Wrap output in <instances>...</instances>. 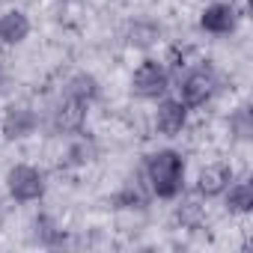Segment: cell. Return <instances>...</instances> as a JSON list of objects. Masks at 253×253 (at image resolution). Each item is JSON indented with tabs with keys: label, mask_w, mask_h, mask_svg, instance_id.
<instances>
[{
	"label": "cell",
	"mask_w": 253,
	"mask_h": 253,
	"mask_svg": "<svg viewBox=\"0 0 253 253\" xmlns=\"http://www.w3.org/2000/svg\"><path fill=\"white\" fill-rule=\"evenodd\" d=\"M146 176L152 182V191L164 200H173L182 191V176H185V164L182 155L173 149H161L155 155H149L146 161Z\"/></svg>",
	"instance_id": "1"
},
{
	"label": "cell",
	"mask_w": 253,
	"mask_h": 253,
	"mask_svg": "<svg viewBox=\"0 0 253 253\" xmlns=\"http://www.w3.org/2000/svg\"><path fill=\"white\" fill-rule=\"evenodd\" d=\"M6 185H9V194L21 203H33L45 194V179L36 167H27V164H18L9 170L6 176Z\"/></svg>",
	"instance_id": "2"
},
{
	"label": "cell",
	"mask_w": 253,
	"mask_h": 253,
	"mask_svg": "<svg viewBox=\"0 0 253 253\" xmlns=\"http://www.w3.org/2000/svg\"><path fill=\"white\" fill-rule=\"evenodd\" d=\"M131 86H134V92H137L140 98H158V95L167 92V86H170V75H167V69H164L161 63L146 60V63L137 66Z\"/></svg>",
	"instance_id": "3"
},
{
	"label": "cell",
	"mask_w": 253,
	"mask_h": 253,
	"mask_svg": "<svg viewBox=\"0 0 253 253\" xmlns=\"http://www.w3.org/2000/svg\"><path fill=\"white\" fill-rule=\"evenodd\" d=\"M211 92H214V78H211V72H209V69H197V72L185 75L179 101H185L188 107H200V104H206V101L211 98Z\"/></svg>",
	"instance_id": "4"
},
{
	"label": "cell",
	"mask_w": 253,
	"mask_h": 253,
	"mask_svg": "<svg viewBox=\"0 0 253 253\" xmlns=\"http://www.w3.org/2000/svg\"><path fill=\"white\" fill-rule=\"evenodd\" d=\"M155 122H158V131H161V134H167V137L179 134V131L185 128V122H188V104L179 101V98H167V101H161V104H158V116H155Z\"/></svg>",
	"instance_id": "5"
},
{
	"label": "cell",
	"mask_w": 253,
	"mask_h": 253,
	"mask_svg": "<svg viewBox=\"0 0 253 253\" xmlns=\"http://www.w3.org/2000/svg\"><path fill=\"white\" fill-rule=\"evenodd\" d=\"M235 21H238V12L229 6V3H211L203 18H200V27L206 33H232L235 30Z\"/></svg>",
	"instance_id": "6"
},
{
	"label": "cell",
	"mask_w": 253,
	"mask_h": 253,
	"mask_svg": "<svg viewBox=\"0 0 253 253\" xmlns=\"http://www.w3.org/2000/svg\"><path fill=\"white\" fill-rule=\"evenodd\" d=\"M229 182H232V170L226 164H209L197 179V191L203 197H217L229 188Z\"/></svg>",
	"instance_id": "7"
},
{
	"label": "cell",
	"mask_w": 253,
	"mask_h": 253,
	"mask_svg": "<svg viewBox=\"0 0 253 253\" xmlns=\"http://www.w3.org/2000/svg\"><path fill=\"white\" fill-rule=\"evenodd\" d=\"M27 33H30V18L21 9H9V12L0 15V42L18 45L27 39Z\"/></svg>",
	"instance_id": "8"
},
{
	"label": "cell",
	"mask_w": 253,
	"mask_h": 253,
	"mask_svg": "<svg viewBox=\"0 0 253 253\" xmlns=\"http://www.w3.org/2000/svg\"><path fill=\"white\" fill-rule=\"evenodd\" d=\"M84 116H86V104L78 101V98H72V95H66V101L54 113V125H57L60 131H78L81 125H84Z\"/></svg>",
	"instance_id": "9"
},
{
	"label": "cell",
	"mask_w": 253,
	"mask_h": 253,
	"mask_svg": "<svg viewBox=\"0 0 253 253\" xmlns=\"http://www.w3.org/2000/svg\"><path fill=\"white\" fill-rule=\"evenodd\" d=\"M33 125H36V116L27 107H9L3 116V134L9 140H21L33 131Z\"/></svg>",
	"instance_id": "10"
},
{
	"label": "cell",
	"mask_w": 253,
	"mask_h": 253,
	"mask_svg": "<svg viewBox=\"0 0 253 253\" xmlns=\"http://www.w3.org/2000/svg\"><path fill=\"white\" fill-rule=\"evenodd\" d=\"M226 206H229V211H235V214L250 211V209H253V185H250V182H235V185L229 188V194H226Z\"/></svg>",
	"instance_id": "11"
},
{
	"label": "cell",
	"mask_w": 253,
	"mask_h": 253,
	"mask_svg": "<svg viewBox=\"0 0 253 253\" xmlns=\"http://www.w3.org/2000/svg\"><path fill=\"white\" fill-rule=\"evenodd\" d=\"M66 95H72V98L89 104V101L98 95V84H95L92 75H75V78L69 81V92H66Z\"/></svg>",
	"instance_id": "12"
},
{
	"label": "cell",
	"mask_w": 253,
	"mask_h": 253,
	"mask_svg": "<svg viewBox=\"0 0 253 253\" xmlns=\"http://www.w3.org/2000/svg\"><path fill=\"white\" fill-rule=\"evenodd\" d=\"M158 36V30L152 27V24H137L134 30H131V45H152V39Z\"/></svg>",
	"instance_id": "13"
},
{
	"label": "cell",
	"mask_w": 253,
	"mask_h": 253,
	"mask_svg": "<svg viewBox=\"0 0 253 253\" xmlns=\"http://www.w3.org/2000/svg\"><path fill=\"white\" fill-rule=\"evenodd\" d=\"M232 128L238 131V137H250V110L241 107L235 116H232Z\"/></svg>",
	"instance_id": "14"
}]
</instances>
